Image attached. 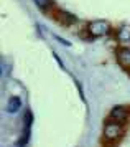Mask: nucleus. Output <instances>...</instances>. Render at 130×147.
I'll list each match as a JSON object with an SVG mask.
<instances>
[{
	"label": "nucleus",
	"mask_w": 130,
	"mask_h": 147,
	"mask_svg": "<svg viewBox=\"0 0 130 147\" xmlns=\"http://www.w3.org/2000/svg\"><path fill=\"white\" fill-rule=\"evenodd\" d=\"M124 124H120L117 121H112V119H107L104 124V139L107 142H119V140L124 137Z\"/></svg>",
	"instance_id": "f257e3e1"
},
{
	"label": "nucleus",
	"mask_w": 130,
	"mask_h": 147,
	"mask_svg": "<svg viewBox=\"0 0 130 147\" xmlns=\"http://www.w3.org/2000/svg\"><path fill=\"white\" fill-rule=\"evenodd\" d=\"M87 33L91 35V38H99V36H105L111 32V25L105 20H94L87 25Z\"/></svg>",
	"instance_id": "f03ea898"
},
{
	"label": "nucleus",
	"mask_w": 130,
	"mask_h": 147,
	"mask_svg": "<svg viewBox=\"0 0 130 147\" xmlns=\"http://www.w3.org/2000/svg\"><path fill=\"white\" fill-rule=\"evenodd\" d=\"M31 124H33V114H31V111H26L25 126H23V134H21L20 140L17 142V146H18V147H25L26 144H28V140H30V132H31Z\"/></svg>",
	"instance_id": "7ed1b4c3"
},
{
	"label": "nucleus",
	"mask_w": 130,
	"mask_h": 147,
	"mask_svg": "<svg viewBox=\"0 0 130 147\" xmlns=\"http://www.w3.org/2000/svg\"><path fill=\"white\" fill-rule=\"evenodd\" d=\"M53 17H54V20L58 22L59 25H64V27H71V25H74L78 22L76 15L69 13V12H64V10H54Z\"/></svg>",
	"instance_id": "20e7f679"
},
{
	"label": "nucleus",
	"mask_w": 130,
	"mask_h": 147,
	"mask_svg": "<svg viewBox=\"0 0 130 147\" xmlns=\"http://www.w3.org/2000/svg\"><path fill=\"white\" fill-rule=\"evenodd\" d=\"M109 119L124 124L125 121L129 119V109L125 106H114L111 109V113H109Z\"/></svg>",
	"instance_id": "39448f33"
},
{
	"label": "nucleus",
	"mask_w": 130,
	"mask_h": 147,
	"mask_svg": "<svg viewBox=\"0 0 130 147\" xmlns=\"http://www.w3.org/2000/svg\"><path fill=\"white\" fill-rule=\"evenodd\" d=\"M115 58H117V63L120 65V68L124 69H130V48L122 47L115 51Z\"/></svg>",
	"instance_id": "423d86ee"
},
{
	"label": "nucleus",
	"mask_w": 130,
	"mask_h": 147,
	"mask_svg": "<svg viewBox=\"0 0 130 147\" xmlns=\"http://www.w3.org/2000/svg\"><path fill=\"white\" fill-rule=\"evenodd\" d=\"M33 2H35V5H36L41 12H46L48 15H53V12L56 10L53 0H33Z\"/></svg>",
	"instance_id": "0eeeda50"
},
{
	"label": "nucleus",
	"mask_w": 130,
	"mask_h": 147,
	"mask_svg": "<svg viewBox=\"0 0 130 147\" xmlns=\"http://www.w3.org/2000/svg\"><path fill=\"white\" fill-rule=\"evenodd\" d=\"M20 107H21V101H20L18 96H12V98L8 99V102H7V111H8L10 114L18 113Z\"/></svg>",
	"instance_id": "6e6552de"
},
{
	"label": "nucleus",
	"mask_w": 130,
	"mask_h": 147,
	"mask_svg": "<svg viewBox=\"0 0 130 147\" xmlns=\"http://www.w3.org/2000/svg\"><path fill=\"white\" fill-rule=\"evenodd\" d=\"M117 40L120 41V43H127V41H130V25H122V27H119Z\"/></svg>",
	"instance_id": "1a4fd4ad"
},
{
	"label": "nucleus",
	"mask_w": 130,
	"mask_h": 147,
	"mask_svg": "<svg viewBox=\"0 0 130 147\" xmlns=\"http://www.w3.org/2000/svg\"><path fill=\"white\" fill-rule=\"evenodd\" d=\"M56 40H58L59 43H63V45H66V47H71V43H69V41L63 40V38H59V36H56Z\"/></svg>",
	"instance_id": "9d476101"
}]
</instances>
